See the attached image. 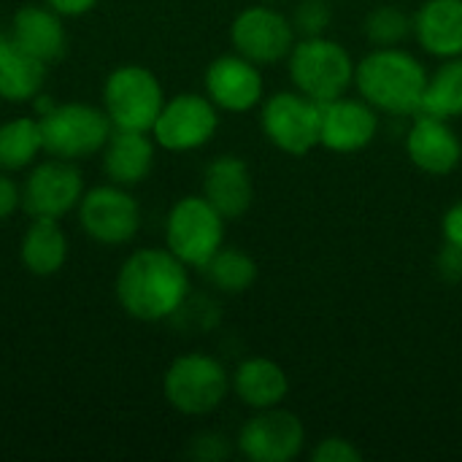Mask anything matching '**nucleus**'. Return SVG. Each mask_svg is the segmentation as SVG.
<instances>
[{
  "label": "nucleus",
  "mask_w": 462,
  "mask_h": 462,
  "mask_svg": "<svg viewBox=\"0 0 462 462\" xmlns=\"http://www.w3.org/2000/svg\"><path fill=\"white\" fill-rule=\"evenodd\" d=\"M116 303L138 322H162L179 314L189 298V268L165 246L135 249L114 282Z\"/></svg>",
  "instance_id": "f257e3e1"
},
{
  "label": "nucleus",
  "mask_w": 462,
  "mask_h": 462,
  "mask_svg": "<svg viewBox=\"0 0 462 462\" xmlns=\"http://www.w3.org/2000/svg\"><path fill=\"white\" fill-rule=\"evenodd\" d=\"M355 87L365 103L393 116H414L422 108L428 70L398 46H382L355 65Z\"/></svg>",
  "instance_id": "f03ea898"
},
{
  "label": "nucleus",
  "mask_w": 462,
  "mask_h": 462,
  "mask_svg": "<svg viewBox=\"0 0 462 462\" xmlns=\"http://www.w3.org/2000/svg\"><path fill=\"white\" fill-rule=\"evenodd\" d=\"M290 79L298 92L317 103L336 100L349 92L355 84V62L346 46L333 38L311 35L292 46L290 57Z\"/></svg>",
  "instance_id": "7ed1b4c3"
},
{
  "label": "nucleus",
  "mask_w": 462,
  "mask_h": 462,
  "mask_svg": "<svg viewBox=\"0 0 462 462\" xmlns=\"http://www.w3.org/2000/svg\"><path fill=\"white\" fill-rule=\"evenodd\" d=\"M230 387L233 384L225 365L203 352L179 355L162 376L165 401L187 417H206L217 411L225 403Z\"/></svg>",
  "instance_id": "20e7f679"
},
{
  "label": "nucleus",
  "mask_w": 462,
  "mask_h": 462,
  "mask_svg": "<svg viewBox=\"0 0 462 462\" xmlns=\"http://www.w3.org/2000/svg\"><path fill=\"white\" fill-rule=\"evenodd\" d=\"M43 152L62 160H84L103 152L106 141L114 133V125L106 108L92 103H54L46 114L38 116Z\"/></svg>",
  "instance_id": "39448f33"
},
{
  "label": "nucleus",
  "mask_w": 462,
  "mask_h": 462,
  "mask_svg": "<svg viewBox=\"0 0 462 462\" xmlns=\"http://www.w3.org/2000/svg\"><path fill=\"white\" fill-rule=\"evenodd\" d=\"M162 106H165L162 84L143 65L135 62L119 65L103 81V108L116 130L152 133Z\"/></svg>",
  "instance_id": "423d86ee"
},
{
  "label": "nucleus",
  "mask_w": 462,
  "mask_h": 462,
  "mask_svg": "<svg viewBox=\"0 0 462 462\" xmlns=\"http://www.w3.org/2000/svg\"><path fill=\"white\" fill-rule=\"evenodd\" d=\"M165 246L187 268L203 271L225 246V217L203 195H187L168 211Z\"/></svg>",
  "instance_id": "0eeeda50"
},
{
  "label": "nucleus",
  "mask_w": 462,
  "mask_h": 462,
  "mask_svg": "<svg viewBox=\"0 0 462 462\" xmlns=\"http://www.w3.org/2000/svg\"><path fill=\"white\" fill-rule=\"evenodd\" d=\"M76 211L81 230L100 246L130 244L141 230V206L135 195L130 187L114 181L84 189Z\"/></svg>",
  "instance_id": "6e6552de"
},
{
  "label": "nucleus",
  "mask_w": 462,
  "mask_h": 462,
  "mask_svg": "<svg viewBox=\"0 0 462 462\" xmlns=\"http://www.w3.org/2000/svg\"><path fill=\"white\" fill-rule=\"evenodd\" d=\"M260 127L265 138L287 154H309L319 146L322 133V103L303 92H276L263 103Z\"/></svg>",
  "instance_id": "1a4fd4ad"
},
{
  "label": "nucleus",
  "mask_w": 462,
  "mask_h": 462,
  "mask_svg": "<svg viewBox=\"0 0 462 462\" xmlns=\"http://www.w3.org/2000/svg\"><path fill=\"white\" fill-rule=\"evenodd\" d=\"M219 127V108L208 100V95L181 92L165 100L152 138L165 152H195L206 146Z\"/></svg>",
  "instance_id": "9d476101"
},
{
  "label": "nucleus",
  "mask_w": 462,
  "mask_h": 462,
  "mask_svg": "<svg viewBox=\"0 0 462 462\" xmlns=\"http://www.w3.org/2000/svg\"><path fill=\"white\" fill-rule=\"evenodd\" d=\"M230 41L238 54L257 65H273L290 57L295 46L292 22L271 3L244 8L230 24Z\"/></svg>",
  "instance_id": "9b49d317"
},
{
  "label": "nucleus",
  "mask_w": 462,
  "mask_h": 462,
  "mask_svg": "<svg viewBox=\"0 0 462 462\" xmlns=\"http://www.w3.org/2000/svg\"><path fill=\"white\" fill-rule=\"evenodd\" d=\"M84 195V176L73 160L51 157L30 168L22 184V206L30 217L62 219L76 211Z\"/></svg>",
  "instance_id": "f8f14e48"
},
{
  "label": "nucleus",
  "mask_w": 462,
  "mask_h": 462,
  "mask_svg": "<svg viewBox=\"0 0 462 462\" xmlns=\"http://www.w3.org/2000/svg\"><path fill=\"white\" fill-rule=\"evenodd\" d=\"M306 430L303 422L279 406L260 409L241 428L236 447L252 462H290L303 452Z\"/></svg>",
  "instance_id": "ddd939ff"
},
{
  "label": "nucleus",
  "mask_w": 462,
  "mask_h": 462,
  "mask_svg": "<svg viewBox=\"0 0 462 462\" xmlns=\"http://www.w3.org/2000/svg\"><path fill=\"white\" fill-rule=\"evenodd\" d=\"M206 95L208 100L230 114L252 111L265 92L263 73L257 62L246 60L244 54H222L206 68Z\"/></svg>",
  "instance_id": "4468645a"
},
{
  "label": "nucleus",
  "mask_w": 462,
  "mask_h": 462,
  "mask_svg": "<svg viewBox=\"0 0 462 462\" xmlns=\"http://www.w3.org/2000/svg\"><path fill=\"white\" fill-rule=\"evenodd\" d=\"M379 130V116L371 103L363 97H336L322 103V133L319 146L338 154H352L365 149Z\"/></svg>",
  "instance_id": "2eb2a0df"
},
{
  "label": "nucleus",
  "mask_w": 462,
  "mask_h": 462,
  "mask_svg": "<svg viewBox=\"0 0 462 462\" xmlns=\"http://www.w3.org/2000/svg\"><path fill=\"white\" fill-rule=\"evenodd\" d=\"M406 152L409 160L430 176L452 173L462 160V143L449 119L425 111L414 114V122L406 135Z\"/></svg>",
  "instance_id": "dca6fc26"
},
{
  "label": "nucleus",
  "mask_w": 462,
  "mask_h": 462,
  "mask_svg": "<svg viewBox=\"0 0 462 462\" xmlns=\"http://www.w3.org/2000/svg\"><path fill=\"white\" fill-rule=\"evenodd\" d=\"M65 16H60L46 3H27L11 16L8 35L32 57L43 60L46 65L65 57L68 35H65Z\"/></svg>",
  "instance_id": "f3484780"
},
{
  "label": "nucleus",
  "mask_w": 462,
  "mask_h": 462,
  "mask_svg": "<svg viewBox=\"0 0 462 462\" xmlns=\"http://www.w3.org/2000/svg\"><path fill=\"white\" fill-rule=\"evenodd\" d=\"M203 198L225 217L238 219L252 208L254 184L249 165L236 154H222L211 160L203 171Z\"/></svg>",
  "instance_id": "a211bd4d"
},
{
  "label": "nucleus",
  "mask_w": 462,
  "mask_h": 462,
  "mask_svg": "<svg viewBox=\"0 0 462 462\" xmlns=\"http://www.w3.org/2000/svg\"><path fill=\"white\" fill-rule=\"evenodd\" d=\"M154 138L141 130H116L106 141L100 157H103V173L108 181L119 187H138L154 168Z\"/></svg>",
  "instance_id": "6ab92c4d"
},
{
  "label": "nucleus",
  "mask_w": 462,
  "mask_h": 462,
  "mask_svg": "<svg viewBox=\"0 0 462 462\" xmlns=\"http://www.w3.org/2000/svg\"><path fill=\"white\" fill-rule=\"evenodd\" d=\"M414 35L433 57H462V0H425L414 14Z\"/></svg>",
  "instance_id": "aec40b11"
},
{
  "label": "nucleus",
  "mask_w": 462,
  "mask_h": 462,
  "mask_svg": "<svg viewBox=\"0 0 462 462\" xmlns=\"http://www.w3.org/2000/svg\"><path fill=\"white\" fill-rule=\"evenodd\" d=\"M230 384L238 395V401L254 411L282 406V401L290 393V379L284 368L268 357H249L244 360L236 374L230 376Z\"/></svg>",
  "instance_id": "412c9836"
},
{
  "label": "nucleus",
  "mask_w": 462,
  "mask_h": 462,
  "mask_svg": "<svg viewBox=\"0 0 462 462\" xmlns=\"http://www.w3.org/2000/svg\"><path fill=\"white\" fill-rule=\"evenodd\" d=\"M19 257H22V265L38 279H49L60 273L68 263V236L60 219L32 217L30 227L24 230Z\"/></svg>",
  "instance_id": "4be33fe9"
},
{
  "label": "nucleus",
  "mask_w": 462,
  "mask_h": 462,
  "mask_svg": "<svg viewBox=\"0 0 462 462\" xmlns=\"http://www.w3.org/2000/svg\"><path fill=\"white\" fill-rule=\"evenodd\" d=\"M46 62L24 51L11 35L0 43V100L5 103H32L43 89Z\"/></svg>",
  "instance_id": "5701e85b"
},
{
  "label": "nucleus",
  "mask_w": 462,
  "mask_h": 462,
  "mask_svg": "<svg viewBox=\"0 0 462 462\" xmlns=\"http://www.w3.org/2000/svg\"><path fill=\"white\" fill-rule=\"evenodd\" d=\"M43 152L38 116H14L0 125V171L16 173L32 168Z\"/></svg>",
  "instance_id": "b1692460"
},
{
  "label": "nucleus",
  "mask_w": 462,
  "mask_h": 462,
  "mask_svg": "<svg viewBox=\"0 0 462 462\" xmlns=\"http://www.w3.org/2000/svg\"><path fill=\"white\" fill-rule=\"evenodd\" d=\"M420 111L441 119L462 116V57L447 60L433 76H428Z\"/></svg>",
  "instance_id": "393cba45"
},
{
  "label": "nucleus",
  "mask_w": 462,
  "mask_h": 462,
  "mask_svg": "<svg viewBox=\"0 0 462 462\" xmlns=\"http://www.w3.org/2000/svg\"><path fill=\"white\" fill-rule=\"evenodd\" d=\"M203 271H206L208 282L217 290L227 292V295L246 292L254 284V279H257V263L246 252H241V249H225V246L208 260V265Z\"/></svg>",
  "instance_id": "a878e982"
},
{
  "label": "nucleus",
  "mask_w": 462,
  "mask_h": 462,
  "mask_svg": "<svg viewBox=\"0 0 462 462\" xmlns=\"http://www.w3.org/2000/svg\"><path fill=\"white\" fill-rule=\"evenodd\" d=\"M414 32V19L401 11L398 5H379L365 19V38L382 49V46H398Z\"/></svg>",
  "instance_id": "bb28decb"
},
{
  "label": "nucleus",
  "mask_w": 462,
  "mask_h": 462,
  "mask_svg": "<svg viewBox=\"0 0 462 462\" xmlns=\"http://www.w3.org/2000/svg\"><path fill=\"white\" fill-rule=\"evenodd\" d=\"M330 22H333V11H330L328 0H303L295 8V16H292L295 32H303L306 38L325 35V30L330 27Z\"/></svg>",
  "instance_id": "cd10ccee"
},
{
  "label": "nucleus",
  "mask_w": 462,
  "mask_h": 462,
  "mask_svg": "<svg viewBox=\"0 0 462 462\" xmlns=\"http://www.w3.org/2000/svg\"><path fill=\"white\" fill-rule=\"evenodd\" d=\"M314 462H363V452L346 439H325L311 452Z\"/></svg>",
  "instance_id": "c85d7f7f"
},
{
  "label": "nucleus",
  "mask_w": 462,
  "mask_h": 462,
  "mask_svg": "<svg viewBox=\"0 0 462 462\" xmlns=\"http://www.w3.org/2000/svg\"><path fill=\"white\" fill-rule=\"evenodd\" d=\"M19 206H22V189H19V184L5 171H0V222H5L8 217H14Z\"/></svg>",
  "instance_id": "c756f323"
},
{
  "label": "nucleus",
  "mask_w": 462,
  "mask_h": 462,
  "mask_svg": "<svg viewBox=\"0 0 462 462\" xmlns=\"http://www.w3.org/2000/svg\"><path fill=\"white\" fill-rule=\"evenodd\" d=\"M225 441L227 439H222L217 433H203V436L195 439L192 455L200 457V460H222V457H227V444Z\"/></svg>",
  "instance_id": "7c9ffc66"
},
{
  "label": "nucleus",
  "mask_w": 462,
  "mask_h": 462,
  "mask_svg": "<svg viewBox=\"0 0 462 462\" xmlns=\"http://www.w3.org/2000/svg\"><path fill=\"white\" fill-rule=\"evenodd\" d=\"M439 273L449 282L462 279V249L455 244H447L439 254Z\"/></svg>",
  "instance_id": "2f4dec72"
},
{
  "label": "nucleus",
  "mask_w": 462,
  "mask_h": 462,
  "mask_svg": "<svg viewBox=\"0 0 462 462\" xmlns=\"http://www.w3.org/2000/svg\"><path fill=\"white\" fill-rule=\"evenodd\" d=\"M49 8H54L60 16H65V19H73V16H84V14H89L95 5H97V0H43Z\"/></svg>",
  "instance_id": "473e14b6"
},
{
  "label": "nucleus",
  "mask_w": 462,
  "mask_h": 462,
  "mask_svg": "<svg viewBox=\"0 0 462 462\" xmlns=\"http://www.w3.org/2000/svg\"><path fill=\"white\" fill-rule=\"evenodd\" d=\"M444 238L447 244H455L462 249V200L455 203L447 214H444Z\"/></svg>",
  "instance_id": "72a5a7b5"
},
{
  "label": "nucleus",
  "mask_w": 462,
  "mask_h": 462,
  "mask_svg": "<svg viewBox=\"0 0 462 462\" xmlns=\"http://www.w3.org/2000/svg\"><path fill=\"white\" fill-rule=\"evenodd\" d=\"M5 41H8V32H5V30L0 27V43H5Z\"/></svg>",
  "instance_id": "f704fd0d"
},
{
  "label": "nucleus",
  "mask_w": 462,
  "mask_h": 462,
  "mask_svg": "<svg viewBox=\"0 0 462 462\" xmlns=\"http://www.w3.org/2000/svg\"><path fill=\"white\" fill-rule=\"evenodd\" d=\"M268 3H273V0H268Z\"/></svg>",
  "instance_id": "c9c22d12"
}]
</instances>
